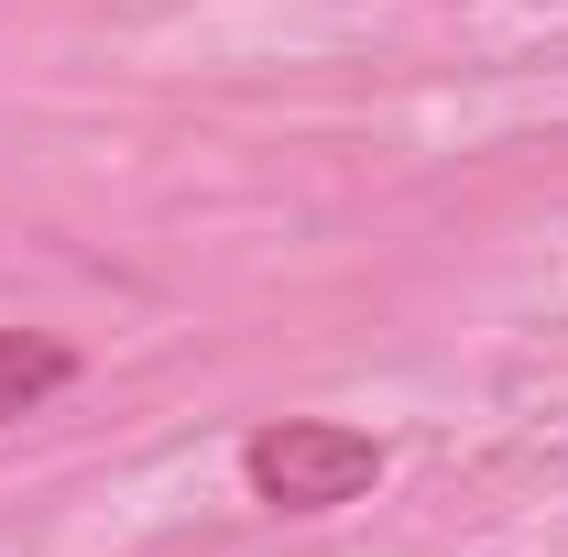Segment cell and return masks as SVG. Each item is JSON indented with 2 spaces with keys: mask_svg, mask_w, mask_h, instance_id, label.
<instances>
[{
  "mask_svg": "<svg viewBox=\"0 0 568 557\" xmlns=\"http://www.w3.org/2000/svg\"><path fill=\"white\" fill-rule=\"evenodd\" d=\"M241 482L274 514H339V503H361L383 482V437L339 426V416H274L241 437Z\"/></svg>",
  "mask_w": 568,
  "mask_h": 557,
  "instance_id": "6da1fadb",
  "label": "cell"
},
{
  "mask_svg": "<svg viewBox=\"0 0 568 557\" xmlns=\"http://www.w3.org/2000/svg\"><path fill=\"white\" fill-rule=\"evenodd\" d=\"M67 383H77V350L67 340H44V328H0V426L33 416V405L67 394Z\"/></svg>",
  "mask_w": 568,
  "mask_h": 557,
  "instance_id": "7a4b0ae2",
  "label": "cell"
}]
</instances>
